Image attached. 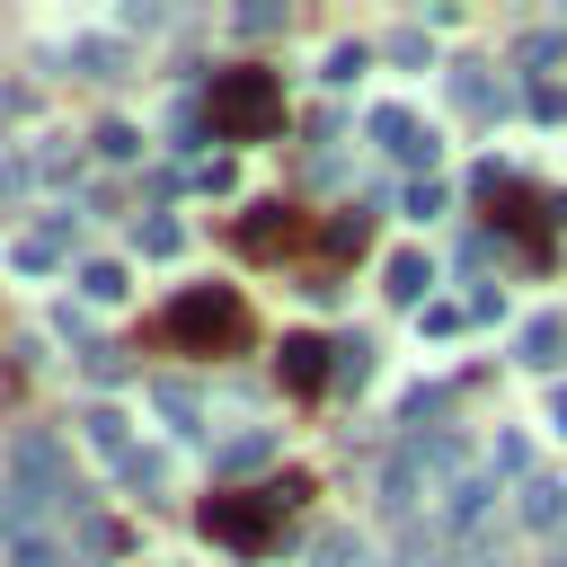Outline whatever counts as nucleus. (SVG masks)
Segmentation results:
<instances>
[{
  "mask_svg": "<svg viewBox=\"0 0 567 567\" xmlns=\"http://www.w3.org/2000/svg\"><path fill=\"white\" fill-rule=\"evenodd\" d=\"M301 496H310V478H301V470H284V478H266V487H248V496H213V505H204V532H213V540H230V549H266V540H275V523H284Z\"/></svg>",
  "mask_w": 567,
  "mask_h": 567,
  "instance_id": "nucleus-1",
  "label": "nucleus"
},
{
  "mask_svg": "<svg viewBox=\"0 0 567 567\" xmlns=\"http://www.w3.org/2000/svg\"><path fill=\"white\" fill-rule=\"evenodd\" d=\"M284 124V80L239 62V71H213V133L221 142H266Z\"/></svg>",
  "mask_w": 567,
  "mask_h": 567,
  "instance_id": "nucleus-2",
  "label": "nucleus"
},
{
  "mask_svg": "<svg viewBox=\"0 0 567 567\" xmlns=\"http://www.w3.org/2000/svg\"><path fill=\"white\" fill-rule=\"evenodd\" d=\"M239 328H248V319H239V292H221V284L168 301V337H177V346H230Z\"/></svg>",
  "mask_w": 567,
  "mask_h": 567,
  "instance_id": "nucleus-3",
  "label": "nucleus"
},
{
  "mask_svg": "<svg viewBox=\"0 0 567 567\" xmlns=\"http://www.w3.org/2000/svg\"><path fill=\"white\" fill-rule=\"evenodd\" d=\"M80 443L89 452H106L115 470H133L142 452H133V425H124V408H80Z\"/></svg>",
  "mask_w": 567,
  "mask_h": 567,
  "instance_id": "nucleus-4",
  "label": "nucleus"
},
{
  "mask_svg": "<svg viewBox=\"0 0 567 567\" xmlns=\"http://www.w3.org/2000/svg\"><path fill=\"white\" fill-rule=\"evenodd\" d=\"M372 133H381V142H390L408 168H434V133H425L408 106H381V115H372Z\"/></svg>",
  "mask_w": 567,
  "mask_h": 567,
  "instance_id": "nucleus-5",
  "label": "nucleus"
},
{
  "mask_svg": "<svg viewBox=\"0 0 567 567\" xmlns=\"http://www.w3.org/2000/svg\"><path fill=\"white\" fill-rule=\"evenodd\" d=\"M337 346H319V337H284V381L292 390H319V381H337V363H328Z\"/></svg>",
  "mask_w": 567,
  "mask_h": 567,
  "instance_id": "nucleus-6",
  "label": "nucleus"
},
{
  "mask_svg": "<svg viewBox=\"0 0 567 567\" xmlns=\"http://www.w3.org/2000/svg\"><path fill=\"white\" fill-rule=\"evenodd\" d=\"M523 523H532V532L567 523V478H523Z\"/></svg>",
  "mask_w": 567,
  "mask_h": 567,
  "instance_id": "nucleus-7",
  "label": "nucleus"
},
{
  "mask_svg": "<svg viewBox=\"0 0 567 567\" xmlns=\"http://www.w3.org/2000/svg\"><path fill=\"white\" fill-rule=\"evenodd\" d=\"M425 292H434V257H416V248L390 257V301H425Z\"/></svg>",
  "mask_w": 567,
  "mask_h": 567,
  "instance_id": "nucleus-8",
  "label": "nucleus"
},
{
  "mask_svg": "<svg viewBox=\"0 0 567 567\" xmlns=\"http://www.w3.org/2000/svg\"><path fill=\"white\" fill-rule=\"evenodd\" d=\"M558 346H567V319H558V310H549V319H532V328L514 337V354H523V363H558Z\"/></svg>",
  "mask_w": 567,
  "mask_h": 567,
  "instance_id": "nucleus-9",
  "label": "nucleus"
},
{
  "mask_svg": "<svg viewBox=\"0 0 567 567\" xmlns=\"http://www.w3.org/2000/svg\"><path fill=\"white\" fill-rule=\"evenodd\" d=\"M487 496H496V478H487V470L452 478V523H478V514H487Z\"/></svg>",
  "mask_w": 567,
  "mask_h": 567,
  "instance_id": "nucleus-10",
  "label": "nucleus"
},
{
  "mask_svg": "<svg viewBox=\"0 0 567 567\" xmlns=\"http://www.w3.org/2000/svg\"><path fill=\"white\" fill-rule=\"evenodd\" d=\"M319 567H381V558H372L363 532H328V540H319Z\"/></svg>",
  "mask_w": 567,
  "mask_h": 567,
  "instance_id": "nucleus-11",
  "label": "nucleus"
},
{
  "mask_svg": "<svg viewBox=\"0 0 567 567\" xmlns=\"http://www.w3.org/2000/svg\"><path fill=\"white\" fill-rule=\"evenodd\" d=\"M80 292H89V301H124V266H115V257H89V266H80Z\"/></svg>",
  "mask_w": 567,
  "mask_h": 567,
  "instance_id": "nucleus-12",
  "label": "nucleus"
},
{
  "mask_svg": "<svg viewBox=\"0 0 567 567\" xmlns=\"http://www.w3.org/2000/svg\"><path fill=\"white\" fill-rule=\"evenodd\" d=\"M71 62H89L97 80H115V71H124V53H115L106 35H71Z\"/></svg>",
  "mask_w": 567,
  "mask_h": 567,
  "instance_id": "nucleus-13",
  "label": "nucleus"
},
{
  "mask_svg": "<svg viewBox=\"0 0 567 567\" xmlns=\"http://www.w3.org/2000/svg\"><path fill=\"white\" fill-rule=\"evenodd\" d=\"M337 381H354V390L372 381V337H346V346H337Z\"/></svg>",
  "mask_w": 567,
  "mask_h": 567,
  "instance_id": "nucleus-14",
  "label": "nucleus"
},
{
  "mask_svg": "<svg viewBox=\"0 0 567 567\" xmlns=\"http://www.w3.org/2000/svg\"><path fill=\"white\" fill-rule=\"evenodd\" d=\"M266 452H275L266 425H257V434H230V443H221V470H248V461H266Z\"/></svg>",
  "mask_w": 567,
  "mask_h": 567,
  "instance_id": "nucleus-15",
  "label": "nucleus"
},
{
  "mask_svg": "<svg viewBox=\"0 0 567 567\" xmlns=\"http://www.w3.org/2000/svg\"><path fill=\"white\" fill-rule=\"evenodd\" d=\"M177 239H186V230H177L168 213H151V221H142V257H177Z\"/></svg>",
  "mask_w": 567,
  "mask_h": 567,
  "instance_id": "nucleus-16",
  "label": "nucleus"
},
{
  "mask_svg": "<svg viewBox=\"0 0 567 567\" xmlns=\"http://www.w3.org/2000/svg\"><path fill=\"white\" fill-rule=\"evenodd\" d=\"M363 239H372V213H337L328 221V248H363Z\"/></svg>",
  "mask_w": 567,
  "mask_h": 567,
  "instance_id": "nucleus-17",
  "label": "nucleus"
},
{
  "mask_svg": "<svg viewBox=\"0 0 567 567\" xmlns=\"http://www.w3.org/2000/svg\"><path fill=\"white\" fill-rule=\"evenodd\" d=\"M97 151H106V159H133L142 133H133V124H97Z\"/></svg>",
  "mask_w": 567,
  "mask_h": 567,
  "instance_id": "nucleus-18",
  "label": "nucleus"
},
{
  "mask_svg": "<svg viewBox=\"0 0 567 567\" xmlns=\"http://www.w3.org/2000/svg\"><path fill=\"white\" fill-rule=\"evenodd\" d=\"M27 186H35V168H27V159H0V213H9Z\"/></svg>",
  "mask_w": 567,
  "mask_h": 567,
  "instance_id": "nucleus-19",
  "label": "nucleus"
},
{
  "mask_svg": "<svg viewBox=\"0 0 567 567\" xmlns=\"http://www.w3.org/2000/svg\"><path fill=\"white\" fill-rule=\"evenodd\" d=\"M363 62H372V53H363V44H337V53H328V80H337V89H346V80H354V71H363Z\"/></svg>",
  "mask_w": 567,
  "mask_h": 567,
  "instance_id": "nucleus-20",
  "label": "nucleus"
},
{
  "mask_svg": "<svg viewBox=\"0 0 567 567\" xmlns=\"http://www.w3.org/2000/svg\"><path fill=\"white\" fill-rule=\"evenodd\" d=\"M408 213H416V221H434V213H443V186H434V177H416V186H408Z\"/></svg>",
  "mask_w": 567,
  "mask_h": 567,
  "instance_id": "nucleus-21",
  "label": "nucleus"
},
{
  "mask_svg": "<svg viewBox=\"0 0 567 567\" xmlns=\"http://www.w3.org/2000/svg\"><path fill=\"white\" fill-rule=\"evenodd\" d=\"M452 567H505V549L478 532V540H461V558H452Z\"/></svg>",
  "mask_w": 567,
  "mask_h": 567,
  "instance_id": "nucleus-22",
  "label": "nucleus"
},
{
  "mask_svg": "<svg viewBox=\"0 0 567 567\" xmlns=\"http://www.w3.org/2000/svg\"><path fill=\"white\" fill-rule=\"evenodd\" d=\"M399 567H434V532H408V549H399Z\"/></svg>",
  "mask_w": 567,
  "mask_h": 567,
  "instance_id": "nucleus-23",
  "label": "nucleus"
},
{
  "mask_svg": "<svg viewBox=\"0 0 567 567\" xmlns=\"http://www.w3.org/2000/svg\"><path fill=\"white\" fill-rule=\"evenodd\" d=\"M549 425H558V434H567V390H558V399H549Z\"/></svg>",
  "mask_w": 567,
  "mask_h": 567,
  "instance_id": "nucleus-24",
  "label": "nucleus"
},
{
  "mask_svg": "<svg viewBox=\"0 0 567 567\" xmlns=\"http://www.w3.org/2000/svg\"><path fill=\"white\" fill-rule=\"evenodd\" d=\"M558 221H567V195H558Z\"/></svg>",
  "mask_w": 567,
  "mask_h": 567,
  "instance_id": "nucleus-25",
  "label": "nucleus"
}]
</instances>
